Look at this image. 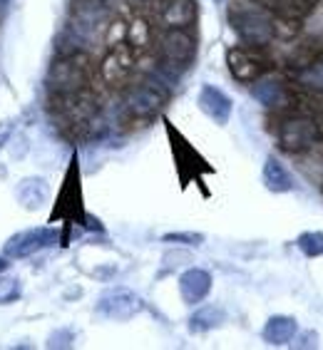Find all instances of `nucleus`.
Instances as JSON below:
<instances>
[{
    "label": "nucleus",
    "mask_w": 323,
    "mask_h": 350,
    "mask_svg": "<svg viewBox=\"0 0 323 350\" xmlns=\"http://www.w3.org/2000/svg\"><path fill=\"white\" fill-rule=\"evenodd\" d=\"M194 57V38L187 30H167L162 38V65L167 70H184Z\"/></svg>",
    "instance_id": "423d86ee"
},
{
    "label": "nucleus",
    "mask_w": 323,
    "mask_h": 350,
    "mask_svg": "<svg viewBox=\"0 0 323 350\" xmlns=\"http://www.w3.org/2000/svg\"><path fill=\"white\" fill-rule=\"evenodd\" d=\"M147 40H149L147 25H144L142 21L132 23V27H129V42H132L135 47H142V45H147Z\"/></svg>",
    "instance_id": "5701e85b"
},
{
    "label": "nucleus",
    "mask_w": 323,
    "mask_h": 350,
    "mask_svg": "<svg viewBox=\"0 0 323 350\" xmlns=\"http://www.w3.org/2000/svg\"><path fill=\"white\" fill-rule=\"evenodd\" d=\"M296 333H298L296 318H291V316H271L269 321H266V325H263L261 338L269 345H276V348H279V345L291 343Z\"/></svg>",
    "instance_id": "dca6fc26"
},
{
    "label": "nucleus",
    "mask_w": 323,
    "mask_h": 350,
    "mask_svg": "<svg viewBox=\"0 0 323 350\" xmlns=\"http://www.w3.org/2000/svg\"><path fill=\"white\" fill-rule=\"evenodd\" d=\"M296 80L301 82L303 88H311V90L323 92V57H316V60L309 62L306 68H298Z\"/></svg>",
    "instance_id": "aec40b11"
},
{
    "label": "nucleus",
    "mask_w": 323,
    "mask_h": 350,
    "mask_svg": "<svg viewBox=\"0 0 323 350\" xmlns=\"http://www.w3.org/2000/svg\"><path fill=\"white\" fill-rule=\"evenodd\" d=\"M5 269H8V261H5V258H0V273H3Z\"/></svg>",
    "instance_id": "a878e982"
},
{
    "label": "nucleus",
    "mask_w": 323,
    "mask_h": 350,
    "mask_svg": "<svg viewBox=\"0 0 323 350\" xmlns=\"http://www.w3.org/2000/svg\"><path fill=\"white\" fill-rule=\"evenodd\" d=\"M199 107L202 112L214 120L216 124H227L231 117V100L222 92L219 88H211V85H204L202 92H199Z\"/></svg>",
    "instance_id": "ddd939ff"
},
{
    "label": "nucleus",
    "mask_w": 323,
    "mask_h": 350,
    "mask_svg": "<svg viewBox=\"0 0 323 350\" xmlns=\"http://www.w3.org/2000/svg\"><path fill=\"white\" fill-rule=\"evenodd\" d=\"M142 310V301L127 288H112L97 301V313L109 321H129Z\"/></svg>",
    "instance_id": "0eeeda50"
},
{
    "label": "nucleus",
    "mask_w": 323,
    "mask_h": 350,
    "mask_svg": "<svg viewBox=\"0 0 323 350\" xmlns=\"http://www.w3.org/2000/svg\"><path fill=\"white\" fill-rule=\"evenodd\" d=\"M294 348H301V350H311L318 345V333L316 330H306V333H301V336H294Z\"/></svg>",
    "instance_id": "b1692460"
},
{
    "label": "nucleus",
    "mask_w": 323,
    "mask_h": 350,
    "mask_svg": "<svg viewBox=\"0 0 323 350\" xmlns=\"http://www.w3.org/2000/svg\"><path fill=\"white\" fill-rule=\"evenodd\" d=\"M21 298V283L10 278V281H0V306L3 304H13Z\"/></svg>",
    "instance_id": "4be33fe9"
},
{
    "label": "nucleus",
    "mask_w": 323,
    "mask_h": 350,
    "mask_svg": "<svg viewBox=\"0 0 323 350\" xmlns=\"http://www.w3.org/2000/svg\"><path fill=\"white\" fill-rule=\"evenodd\" d=\"M107 23L105 0H75L73 3V30L77 35H94Z\"/></svg>",
    "instance_id": "1a4fd4ad"
},
{
    "label": "nucleus",
    "mask_w": 323,
    "mask_h": 350,
    "mask_svg": "<svg viewBox=\"0 0 323 350\" xmlns=\"http://www.w3.org/2000/svg\"><path fill=\"white\" fill-rule=\"evenodd\" d=\"M261 176H263V187L269 189V191H274V194H289V191L296 189L294 174H291L289 169H286V164L274 154L266 157Z\"/></svg>",
    "instance_id": "f8f14e48"
},
{
    "label": "nucleus",
    "mask_w": 323,
    "mask_h": 350,
    "mask_svg": "<svg viewBox=\"0 0 323 350\" xmlns=\"http://www.w3.org/2000/svg\"><path fill=\"white\" fill-rule=\"evenodd\" d=\"M227 65H229L234 80L239 82H254L263 72V62L251 53H246V50H242V47H234V50L227 53Z\"/></svg>",
    "instance_id": "4468645a"
},
{
    "label": "nucleus",
    "mask_w": 323,
    "mask_h": 350,
    "mask_svg": "<svg viewBox=\"0 0 323 350\" xmlns=\"http://www.w3.org/2000/svg\"><path fill=\"white\" fill-rule=\"evenodd\" d=\"M159 18L169 30H187L196 18L194 0H162Z\"/></svg>",
    "instance_id": "9d476101"
},
{
    "label": "nucleus",
    "mask_w": 323,
    "mask_h": 350,
    "mask_svg": "<svg viewBox=\"0 0 323 350\" xmlns=\"http://www.w3.org/2000/svg\"><path fill=\"white\" fill-rule=\"evenodd\" d=\"M167 97V90L159 88L157 82H142V85L129 90L127 100H125V109L137 120H149L164 107Z\"/></svg>",
    "instance_id": "20e7f679"
},
{
    "label": "nucleus",
    "mask_w": 323,
    "mask_h": 350,
    "mask_svg": "<svg viewBox=\"0 0 323 350\" xmlns=\"http://www.w3.org/2000/svg\"><path fill=\"white\" fill-rule=\"evenodd\" d=\"M47 196V187L42 179H25L18 189V199L25 204L27 209H38Z\"/></svg>",
    "instance_id": "6ab92c4d"
},
{
    "label": "nucleus",
    "mask_w": 323,
    "mask_h": 350,
    "mask_svg": "<svg viewBox=\"0 0 323 350\" xmlns=\"http://www.w3.org/2000/svg\"><path fill=\"white\" fill-rule=\"evenodd\" d=\"M57 241V231L55 229H27L15 234L13 239H8L5 243V256L8 258H27L38 254V251L47 249Z\"/></svg>",
    "instance_id": "6e6552de"
},
{
    "label": "nucleus",
    "mask_w": 323,
    "mask_h": 350,
    "mask_svg": "<svg viewBox=\"0 0 323 350\" xmlns=\"http://www.w3.org/2000/svg\"><path fill=\"white\" fill-rule=\"evenodd\" d=\"M222 323H227V310L222 306H204L189 318V330L192 333H207V330L219 328Z\"/></svg>",
    "instance_id": "a211bd4d"
},
{
    "label": "nucleus",
    "mask_w": 323,
    "mask_h": 350,
    "mask_svg": "<svg viewBox=\"0 0 323 350\" xmlns=\"http://www.w3.org/2000/svg\"><path fill=\"white\" fill-rule=\"evenodd\" d=\"M231 27H234L239 38L249 45L259 47L274 38V18L266 10L254 5H236L229 13Z\"/></svg>",
    "instance_id": "f257e3e1"
},
{
    "label": "nucleus",
    "mask_w": 323,
    "mask_h": 350,
    "mask_svg": "<svg viewBox=\"0 0 323 350\" xmlns=\"http://www.w3.org/2000/svg\"><path fill=\"white\" fill-rule=\"evenodd\" d=\"M85 55L73 53L55 62L47 72V88L55 94H73L88 88V65Z\"/></svg>",
    "instance_id": "f03ea898"
},
{
    "label": "nucleus",
    "mask_w": 323,
    "mask_h": 350,
    "mask_svg": "<svg viewBox=\"0 0 323 350\" xmlns=\"http://www.w3.org/2000/svg\"><path fill=\"white\" fill-rule=\"evenodd\" d=\"M279 142L286 152H306L318 142V124L311 117H289L279 127Z\"/></svg>",
    "instance_id": "39448f33"
},
{
    "label": "nucleus",
    "mask_w": 323,
    "mask_h": 350,
    "mask_svg": "<svg viewBox=\"0 0 323 350\" xmlns=\"http://www.w3.org/2000/svg\"><path fill=\"white\" fill-rule=\"evenodd\" d=\"M296 246L303 256H309V258L323 256V234L321 231H303L296 239Z\"/></svg>",
    "instance_id": "412c9836"
},
{
    "label": "nucleus",
    "mask_w": 323,
    "mask_h": 350,
    "mask_svg": "<svg viewBox=\"0 0 323 350\" xmlns=\"http://www.w3.org/2000/svg\"><path fill=\"white\" fill-rule=\"evenodd\" d=\"M251 94L261 102L263 107L281 109V107H289V105H291V92L286 90V85H281L279 80L256 82L254 88H251Z\"/></svg>",
    "instance_id": "f3484780"
},
{
    "label": "nucleus",
    "mask_w": 323,
    "mask_h": 350,
    "mask_svg": "<svg viewBox=\"0 0 323 350\" xmlns=\"http://www.w3.org/2000/svg\"><path fill=\"white\" fill-rule=\"evenodd\" d=\"M211 291V273L204 269H187L179 276V293H182L184 304L194 306L202 304Z\"/></svg>",
    "instance_id": "9b49d317"
},
{
    "label": "nucleus",
    "mask_w": 323,
    "mask_h": 350,
    "mask_svg": "<svg viewBox=\"0 0 323 350\" xmlns=\"http://www.w3.org/2000/svg\"><path fill=\"white\" fill-rule=\"evenodd\" d=\"M164 241H175V243H189V246H199L204 241L202 234H164L162 236Z\"/></svg>",
    "instance_id": "393cba45"
},
{
    "label": "nucleus",
    "mask_w": 323,
    "mask_h": 350,
    "mask_svg": "<svg viewBox=\"0 0 323 350\" xmlns=\"http://www.w3.org/2000/svg\"><path fill=\"white\" fill-rule=\"evenodd\" d=\"M132 72V53L127 45H117L109 50V55L102 62V77L109 85H120L127 80V75Z\"/></svg>",
    "instance_id": "2eb2a0df"
},
{
    "label": "nucleus",
    "mask_w": 323,
    "mask_h": 350,
    "mask_svg": "<svg viewBox=\"0 0 323 350\" xmlns=\"http://www.w3.org/2000/svg\"><path fill=\"white\" fill-rule=\"evenodd\" d=\"M85 209H82V187H80V167H77V157L70 162L65 182H62L60 196H57V206L53 211L55 219H65L68 224H85Z\"/></svg>",
    "instance_id": "7ed1b4c3"
}]
</instances>
